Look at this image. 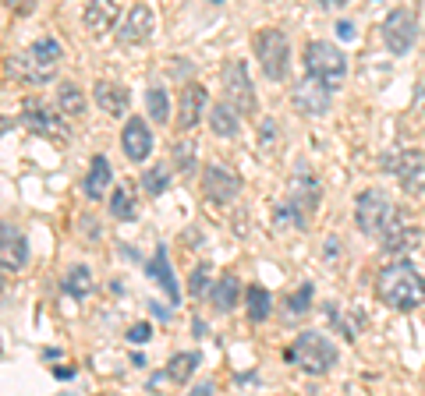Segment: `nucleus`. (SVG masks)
<instances>
[{"mask_svg":"<svg viewBox=\"0 0 425 396\" xmlns=\"http://www.w3.org/2000/svg\"><path fill=\"white\" fill-rule=\"evenodd\" d=\"M64 291L71 297H89L93 294V273L86 266H71L64 273Z\"/></svg>","mask_w":425,"mask_h":396,"instance_id":"nucleus-32","label":"nucleus"},{"mask_svg":"<svg viewBox=\"0 0 425 396\" xmlns=\"http://www.w3.org/2000/svg\"><path fill=\"white\" fill-rule=\"evenodd\" d=\"M259 149L262 152H277V120H262L259 124Z\"/></svg>","mask_w":425,"mask_h":396,"instance_id":"nucleus-36","label":"nucleus"},{"mask_svg":"<svg viewBox=\"0 0 425 396\" xmlns=\"http://www.w3.org/2000/svg\"><path fill=\"white\" fill-rule=\"evenodd\" d=\"M0 291H4V269H0Z\"/></svg>","mask_w":425,"mask_h":396,"instance_id":"nucleus-43","label":"nucleus"},{"mask_svg":"<svg viewBox=\"0 0 425 396\" xmlns=\"http://www.w3.org/2000/svg\"><path fill=\"white\" fill-rule=\"evenodd\" d=\"M415 241H419V230H415V226H404V223H394V226L383 234V248H386L390 255H401V251H408Z\"/></svg>","mask_w":425,"mask_h":396,"instance_id":"nucleus-25","label":"nucleus"},{"mask_svg":"<svg viewBox=\"0 0 425 396\" xmlns=\"http://www.w3.org/2000/svg\"><path fill=\"white\" fill-rule=\"evenodd\" d=\"M252 50H255V61L270 82H284L291 75V43H287L284 28H273V25L259 28L252 36Z\"/></svg>","mask_w":425,"mask_h":396,"instance_id":"nucleus-3","label":"nucleus"},{"mask_svg":"<svg viewBox=\"0 0 425 396\" xmlns=\"http://www.w3.org/2000/svg\"><path fill=\"white\" fill-rule=\"evenodd\" d=\"M145 103H149V117H153L156 124H167V120H170V99H167V89H163V85H149Z\"/></svg>","mask_w":425,"mask_h":396,"instance_id":"nucleus-33","label":"nucleus"},{"mask_svg":"<svg viewBox=\"0 0 425 396\" xmlns=\"http://www.w3.org/2000/svg\"><path fill=\"white\" fill-rule=\"evenodd\" d=\"M121 149L131 163H145L153 156V131L142 117H128L121 127Z\"/></svg>","mask_w":425,"mask_h":396,"instance_id":"nucleus-13","label":"nucleus"},{"mask_svg":"<svg viewBox=\"0 0 425 396\" xmlns=\"http://www.w3.org/2000/svg\"><path fill=\"white\" fill-rule=\"evenodd\" d=\"M319 198H322V188H319V177L312 174L309 163H298L295 167V177H291V192H287V202L298 205L305 216H312L319 209Z\"/></svg>","mask_w":425,"mask_h":396,"instance_id":"nucleus-12","label":"nucleus"},{"mask_svg":"<svg viewBox=\"0 0 425 396\" xmlns=\"http://www.w3.org/2000/svg\"><path fill=\"white\" fill-rule=\"evenodd\" d=\"M305 68H309V78H316L319 85H326L329 93H337L344 85V78H347V57L329 39H312L305 46Z\"/></svg>","mask_w":425,"mask_h":396,"instance_id":"nucleus-5","label":"nucleus"},{"mask_svg":"<svg viewBox=\"0 0 425 396\" xmlns=\"http://www.w3.org/2000/svg\"><path fill=\"white\" fill-rule=\"evenodd\" d=\"M199 350H188V354H174L170 358V365H167V379L170 382H185V379H192V372L199 368Z\"/></svg>","mask_w":425,"mask_h":396,"instance_id":"nucleus-30","label":"nucleus"},{"mask_svg":"<svg viewBox=\"0 0 425 396\" xmlns=\"http://www.w3.org/2000/svg\"><path fill=\"white\" fill-rule=\"evenodd\" d=\"M394 174H397V181H401V188H404L408 195H422L425 192V152L422 149L401 152Z\"/></svg>","mask_w":425,"mask_h":396,"instance_id":"nucleus-18","label":"nucleus"},{"mask_svg":"<svg viewBox=\"0 0 425 396\" xmlns=\"http://www.w3.org/2000/svg\"><path fill=\"white\" fill-rule=\"evenodd\" d=\"M415 39H419V18L408 7H394L386 14V21H383V43H386V50L401 57V53H408L415 46Z\"/></svg>","mask_w":425,"mask_h":396,"instance_id":"nucleus-8","label":"nucleus"},{"mask_svg":"<svg viewBox=\"0 0 425 396\" xmlns=\"http://www.w3.org/2000/svg\"><path fill=\"white\" fill-rule=\"evenodd\" d=\"M121 4L117 0H93V4H86L82 7V25L100 39V36H106L113 25H121Z\"/></svg>","mask_w":425,"mask_h":396,"instance_id":"nucleus-17","label":"nucleus"},{"mask_svg":"<svg viewBox=\"0 0 425 396\" xmlns=\"http://www.w3.org/2000/svg\"><path fill=\"white\" fill-rule=\"evenodd\" d=\"M287 361H295L302 372L309 375H326L333 365H337V343L326 336V333H316V329H305L295 336V343L287 347Z\"/></svg>","mask_w":425,"mask_h":396,"instance_id":"nucleus-4","label":"nucleus"},{"mask_svg":"<svg viewBox=\"0 0 425 396\" xmlns=\"http://www.w3.org/2000/svg\"><path fill=\"white\" fill-rule=\"evenodd\" d=\"M57 110H61L64 120L68 117H82L86 113V93L75 82H61V89H57Z\"/></svg>","mask_w":425,"mask_h":396,"instance_id":"nucleus-22","label":"nucleus"},{"mask_svg":"<svg viewBox=\"0 0 425 396\" xmlns=\"http://www.w3.org/2000/svg\"><path fill=\"white\" fill-rule=\"evenodd\" d=\"M61 57H64V50H61V43L53 39V36H39L29 50H21V53H11L7 57V71L18 78V82H25V85H46V82H53L57 78V68H61Z\"/></svg>","mask_w":425,"mask_h":396,"instance_id":"nucleus-1","label":"nucleus"},{"mask_svg":"<svg viewBox=\"0 0 425 396\" xmlns=\"http://www.w3.org/2000/svg\"><path fill=\"white\" fill-rule=\"evenodd\" d=\"M153 336V325L149 322H135L131 329H128V343H145Z\"/></svg>","mask_w":425,"mask_h":396,"instance_id":"nucleus-37","label":"nucleus"},{"mask_svg":"<svg viewBox=\"0 0 425 396\" xmlns=\"http://www.w3.org/2000/svg\"><path fill=\"white\" fill-rule=\"evenodd\" d=\"M206 106H210L206 85H199V82L181 85V96H178V127H181V131H192V127L206 117Z\"/></svg>","mask_w":425,"mask_h":396,"instance_id":"nucleus-14","label":"nucleus"},{"mask_svg":"<svg viewBox=\"0 0 425 396\" xmlns=\"http://www.w3.org/2000/svg\"><path fill=\"white\" fill-rule=\"evenodd\" d=\"M167 184H170V174H167L163 167H149V170L142 174V188H145V195H163Z\"/></svg>","mask_w":425,"mask_h":396,"instance_id":"nucleus-34","label":"nucleus"},{"mask_svg":"<svg viewBox=\"0 0 425 396\" xmlns=\"http://www.w3.org/2000/svg\"><path fill=\"white\" fill-rule=\"evenodd\" d=\"M203 192H206V198L216 202V205H230V202L237 198V192H241V181H237L227 167L210 163V167L203 170Z\"/></svg>","mask_w":425,"mask_h":396,"instance_id":"nucleus-15","label":"nucleus"},{"mask_svg":"<svg viewBox=\"0 0 425 396\" xmlns=\"http://www.w3.org/2000/svg\"><path fill=\"white\" fill-rule=\"evenodd\" d=\"M212 393H216V390H212V382H199V386H195L188 396H212Z\"/></svg>","mask_w":425,"mask_h":396,"instance_id":"nucleus-39","label":"nucleus"},{"mask_svg":"<svg viewBox=\"0 0 425 396\" xmlns=\"http://www.w3.org/2000/svg\"><path fill=\"white\" fill-rule=\"evenodd\" d=\"M149 273L160 280L163 294L170 297V301H178V297H181V291H178V280H174V273H170V262H167V248H156V259L149 262Z\"/></svg>","mask_w":425,"mask_h":396,"instance_id":"nucleus-24","label":"nucleus"},{"mask_svg":"<svg viewBox=\"0 0 425 396\" xmlns=\"http://www.w3.org/2000/svg\"><path fill=\"white\" fill-rule=\"evenodd\" d=\"M21 124L32 127L36 135H50V138H64V117L53 113L39 96H29L21 103Z\"/></svg>","mask_w":425,"mask_h":396,"instance_id":"nucleus-11","label":"nucleus"},{"mask_svg":"<svg viewBox=\"0 0 425 396\" xmlns=\"http://www.w3.org/2000/svg\"><path fill=\"white\" fill-rule=\"evenodd\" d=\"M7 127H11V120H7V117H0V135H4Z\"/></svg>","mask_w":425,"mask_h":396,"instance_id":"nucleus-42","label":"nucleus"},{"mask_svg":"<svg viewBox=\"0 0 425 396\" xmlns=\"http://www.w3.org/2000/svg\"><path fill=\"white\" fill-rule=\"evenodd\" d=\"M29 255H32V248H29L25 230L11 219H0V269L4 273H21L29 266Z\"/></svg>","mask_w":425,"mask_h":396,"instance_id":"nucleus-9","label":"nucleus"},{"mask_svg":"<svg viewBox=\"0 0 425 396\" xmlns=\"http://www.w3.org/2000/svg\"><path fill=\"white\" fill-rule=\"evenodd\" d=\"M273 216H277V226H280V230H305V223H309V216H305L298 205H291L287 198L277 202Z\"/></svg>","mask_w":425,"mask_h":396,"instance_id":"nucleus-31","label":"nucleus"},{"mask_svg":"<svg viewBox=\"0 0 425 396\" xmlns=\"http://www.w3.org/2000/svg\"><path fill=\"white\" fill-rule=\"evenodd\" d=\"M245 308H248V318L252 322H266L270 318V308H273V297L266 287H248L245 291Z\"/></svg>","mask_w":425,"mask_h":396,"instance_id":"nucleus-27","label":"nucleus"},{"mask_svg":"<svg viewBox=\"0 0 425 396\" xmlns=\"http://www.w3.org/2000/svg\"><path fill=\"white\" fill-rule=\"evenodd\" d=\"M153 32H156V11H153L149 4L128 7V14H124L121 25H117V39H121L124 46H138V43H145Z\"/></svg>","mask_w":425,"mask_h":396,"instance_id":"nucleus-10","label":"nucleus"},{"mask_svg":"<svg viewBox=\"0 0 425 396\" xmlns=\"http://www.w3.org/2000/svg\"><path fill=\"white\" fill-rule=\"evenodd\" d=\"M93 99H96V106L103 110L106 117H128L131 99H128V89H124V85L106 82V78H96V85H93Z\"/></svg>","mask_w":425,"mask_h":396,"instance_id":"nucleus-19","label":"nucleus"},{"mask_svg":"<svg viewBox=\"0 0 425 396\" xmlns=\"http://www.w3.org/2000/svg\"><path fill=\"white\" fill-rule=\"evenodd\" d=\"M220 82H223V93L227 103L237 110V113H255L259 99H255V85H252V75H248V64L245 61H227L223 71H220Z\"/></svg>","mask_w":425,"mask_h":396,"instance_id":"nucleus-7","label":"nucleus"},{"mask_svg":"<svg viewBox=\"0 0 425 396\" xmlns=\"http://www.w3.org/2000/svg\"><path fill=\"white\" fill-rule=\"evenodd\" d=\"M110 181H113V170H110V160H106L103 152H96L93 160H89V174H86V181H82V188H86V195L93 198V202H100L106 195V188H110Z\"/></svg>","mask_w":425,"mask_h":396,"instance_id":"nucleus-20","label":"nucleus"},{"mask_svg":"<svg viewBox=\"0 0 425 396\" xmlns=\"http://www.w3.org/2000/svg\"><path fill=\"white\" fill-rule=\"evenodd\" d=\"M376 294L386 308L397 311H411L425 301V276L411 262H394L376 276Z\"/></svg>","mask_w":425,"mask_h":396,"instance_id":"nucleus-2","label":"nucleus"},{"mask_svg":"<svg viewBox=\"0 0 425 396\" xmlns=\"http://www.w3.org/2000/svg\"><path fill=\"white\" fill-rule=\"evenodd\" d=\"M237 294H241L237 276H234V273H223V276L212 283V308H216V311H230V308L237 304Z\"/></svg>","mask_w":425,"mask_h":396,"instance_id":"nucleus-23","label":"nucleus"},{"mask_svg":"<svg viewBox=\"0 0 425 396\" xmlns=\"http://www.w3.org/2000/svg\"><path fill=\"white\" fill-rule=\"evenodd\" d=\"M210 127H212V135H220V138H234L241 131V113L227 99H220V103H212V110H210Z\"/></svg>","mask_w":425,"mask_h":396,"instance_id":"nucleus-21","label":"nucleus"},{"mask_svg":"<svg viewBox=\"0 0 425 396\" xmlns=\"http://www.w3.org/2000/svg\"><path fill=\"white\" fill-rule=\"evenodd\" d=\"M53 375H57V379H64V382H68V379H75V368H53Z\"/></svg>","mask_w":425,"mask_h":396,"instance_id":"nucleus-40","label":"nucleus"},{"mask_svg":"<svg viewBox=\"0 0 425 396\" xmlns=\"http://www.w3.org/2000/svg\"><path fill=\"white\" fill-rule=\"evenodd\" d=\"M309 308H312V287H309V283H302L298 291H291V294L284 297V318H287V322L305 318Z\"/></svg>","mask_w":425,"mask_h":396,"instance_id":"nucleus-28","label":"nucleus"},{"mask_svg":"<svg viewBox=\"0 0 425 396\" xmlns=\"http://www.w3.org/2000/svg\"><path fill=\"white\" fill-rule=\"evenodd\" d=\"M210 287H212L210 266H206V262H199V266L192 269V276H188V294H192V297H206V294H210Z\"/></svg>","mask_w":425,"mask_h":396,"instance_id":"nucleus-35","label":"nucleus"},{"mask_svg":"<svg viewBox=\"0 0 425 396\" xmlns=\"http://www.w3.org/2000/svg\"><path fill=\"white\" fill-rule=\"evenodd\" d=\"M329 99H333V93H329L326 85H319L316 78H302V82L291 89V103H295L305 117H322V113L329 110Z\"/></svg>","mask_w":425,"mask_h":396,"instance_id":"nucleus-16","label":"nucleus"},{"mask_svg":"<svg viewBox=\"0 0 425 396\" xmlns=\"http://www.w3.org/2000/svg\"><path fill=\"white\" fill-rule=\"evenodd\" d=\"M110 216L113 219H135V212H138V205H135V192L128 188V184H121V188H113L110 192Z\"/></svg>","mask_w":425,"mask_h":396,"instance_id":"nucleus-26","label":"nucleus"},{"mask_svg":"<svg viewBox=\"0 0 425 396\" xmlns=\"http://www.w3.org/2000/svg\"><path fill=\"white\" fill-rule=\"evenodd\" d=\"M415 103H419V106L425 110V85H419V96H415Z\"/></svg>","mask_w":425,"mask_h":396,"instance_id":"nucleus-41","label":"nucleus"},{"mask_svg":"<svg viewBox=\"0 0 425 396\" xmlns=\"http://www.w3.org/2000/svg\"><path fill=\"white\" fill-rule=\"evenodd\" d=\"M170 160H174L178 174H195V167H199L195 142H192V138H178V142H174V149H170Z\"/></svg>","mask_w":425,"mask_h":396,"instance_id":"nucleus-29","label":"nucleus"},{"mask_svg":"<svg viewBox=\"0 0 425 396\" xmlns=\"http://www.w3.org/2000/svg\"><path fill=\"white\" fill-rule=\"evenodd\" d=\"M337 36H340V39H354V21L340 18V21H337Z\"/></svg>","mask_w":425,"mask_h":396,"instance_id":"nucleus-38","label":"nucleus"},{"mask_svg":"<svg viewBox=\"0 0 425 396\" xmlns=\"http://www.w3.org/2000/svg\"><path fill=\"white\" fill-rule=\"evenodd\" d=\"M354 223L365 237H383L394 223H397V212H394V202L383 188H365L362 195L354 198Z\"/></svg>","mask_w":425,"mask_h":396,"instance_id":"nucleus-6","label":"nucleus"}]
</instances>
